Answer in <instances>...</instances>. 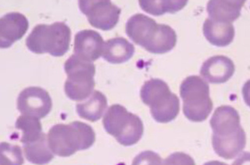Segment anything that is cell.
Wrapping results in <instances>:
<instances>
[{
  "label": "cell",
  "instance_id": "22",
  "mask_svg": "<svg viewBox=\"0 0 250 165\" xmlns=\"http://www.w3.org/2000/svg\"><path fill=\"white\" fill-rule=\"evenodd\" d=\"M23 164V158L20 147L5 142L1 144L0 165H22Z\"/></svg>",
  "mask_w": 250,
  "mask_h": 165
},
{
  "label": "cell",
  "instance_id": "5",
  "mask_svg": "<svg viewBox=\"0 0 250 165\" xmlns=\"http://www.w3.org/2000/svg\"><path fill=\"white\" fill-rule=\"evenodd\" d=\"M103 123L106 132L125 147L135 145L141 140L144 132L140 118L127 111L121 105H113L109 108L104 115Z\"/></svg>",
  "mask_w": 250,
  "mask_h": 165
},
{
  "label": "cell",
  "instance_id": "6",
  "mask_svg": "<svg viewBox=\"0 0 250 165\" xmlns=\"http://www.w3.org/2000/svg\"><path fill=\"white\" fill-rule=\"evenodd\" d=\"M180 95L183 100V112L188 120L203 122L208 118L213 101L209 97V87L203 78L188 76L180 87Z\"/></svg>",
  "mask_w": 250,
  "mask_h": 165
},
{
  "label": "cell",
  "instance_id": "9",
  "mask_svg": "<svg viewBox=\"0 0 250 165\" xmlns=\"http://www.w3.org/2000/svg\"><path fill=\"white\" fill-rule=\"evenodd\" d=\"M52 107L49 93L39 87L25 88L18 97V109L22 115L43 119L49 115Z\"/></svg>",
  "mask_w": 250,
  "mask_h": 165
},
{
  "label": "cell",
  "instance_id": "2",
  "mask_svg": "<svg viewBox=\"0 0 250 165\" xmlns=\"http://www.w3.org/2000/svg\"><path fill=\"white\" fill-rule=\"evenodd\" d=\"M47 139L53 154L66 158L91 147L96 134L89 125L75 121L69 125H55L49 129Z\"/></svg>",
  "mask_w": 250,
  "mask_h": 165
},
{
  "label": "cell",
  "instance_id": "7",
  "mask_svg": "<svg viewBox=\"0 0 250 165\" xmlns=\"http://www.w3.org/2000/svg\"><path fill=\"white\" fill-rule=\"evenodd\" d=\"M64 70L67 75L64 90L66 96L73 101H83L93 93L96 66L72 55L66 61Z\"/></svg>",
  "mask_w": 250,
  "mask_h": 165
},
{
  "label": "cell",
  "instance_id": "12",
  "mask_svg": "<svg viewBox=\"0 0 250 165\" xmlns=\"http://www.w3.org/2000/svg\"><path fill=\"white\" fill-rule=\"evenodd\" d=\"M29 27V22L23 14L13 12L0 19V47L10 48L25 35Z\"/></svg>",
  "mask_w": 250,
  "mask_h": 165
},
{
  "label": "cell",
  "instance_id": "10",
  "mask_svg": "<svg viewBox=\"0 0 250 165\" xmlns=\"http://www.w3.org/2000/svg\"><path fill=\"white\" fill-rule=\"evenodd\" d=\"M159 29V23L144 14H138L129 18L126 23V34L137 45L146 50Z\"/></svg>",
  "mask_w": 250,
  "mask_h": 165
},
{
  "label": "cell",
  "instance_id": "18",
  "mask_svg": "<svg viewBox=\"0 0 250 165\" xmlns=\"http://www.w3.org/2000/svg\"><path fill=\"white\" fill-rule=\"evenodd\" d=\"M23 150L26 159L34 165H47L54 158V154L49 148L45 133H42L35 142L23 144Z\"/></svg>",
  "mask_w": 250,
  "mask_h": 165
},
{
  "label": "cell",
  "instance_id": "1",
  "mask_svg": "<svg viewBox=\"0 0 250 165\" xmlns=\"http://www.w3.org/2000/svg\"><path fill=\"white\" fill-rule=\"evenodd\" d=\"M212 144L216 154L230 160L244 150L246 135L240 124V116L234 108L224 105L217 108L211 118Z\"/></svg>",
  "mask_w": 250,
  "mask_h": 165
},
{
  "label": "cell",
  "instance_id": "3",
  "mask_svg": "<svg viewBox=\"0 0 250 165\" xmlns=\"http://www.w3.org/2000/svg\"><path fill=\"white\" fill-rule=\"evenodd\" d=\"M70 28L63 22H55L50 25L39 24L26 39V45L35 54L49 53L61 57L70 49Z\"/></svg>",
  "mask_w": 250,
  "mask_h": 165
},
{
  "label": "cell",
  "instance_id": "14",
  "mask_svg": "<svg viewBox=\"0 0 250 165\" xmlns=\"http://www.w3.org/2000/svg\"><path fill=\"white\" fill-rule=\"evenodd\" d=\"M245 2L244 0H211L207 3V12L213 20L232 23L240 17Z\"/></svg>",
  "mask_w": 250,
  "mask_h": 165
},
{
  "label": "cell",
  "instance_id": "23",
  "mask_svg": "<svg viewBox=\"0 0 250 165\" xmlns=\"http://www.w3.org/2000/svg\"><path fill=\"white\" fill-rule=\"evenodd\" d=\"M131 165H163V161L158 154L146 150L137 155Z\"/></svg>",
  "mask_w": 250,
  "mask_h": 165
},
{
  "label": "cell",
  "instance_id": "27",
  "mask_svg": "<svg viewBox=\"0 0 250 165\" xmlns=\"http://www.w3.org/2000/svg\"><path fill=\"white\" fill-rule=\"evenodd\" d=\"M203 165H228L224 162H218V161H211V162H207Z\"/></svg>",
  "mask_w": 250,
  "mask_h": 165
},
{
  "label": "cell",
  "instance_id": "8",
  "mask_svg": "<svg viewBox=\"0 0 250 165\" xmlns=\"http://www.w3.org/2000/svg\"><path fill=\"white\" fill-rule=\"evenodd\" d=\"M81 11L88 18L92 27L103 31H109L119 21L121 10L106 0H82L79 1Z\"/></svg>",
  "mask_w": 250,
  "mask_h": 165
},
{
  "label": "cell",
  "instance_id": "26",
  "mask_svg": "<svg viewBox=\"0 0 250 165\" xmlns=\"http://www.w3.org/2000/svg\"><path fill=\"white\" fill-rule=\"evenodd\" d=\"M242 96L246 105L250 107V80L246 81L242 88Z\"/></svg>",
  "mask_w": 250,
  "mask_h": 165
},
{
  "label": "cell",
  "instance_id": "21",
  "mask_svg": "<svg viewBox=\"0 0 250 165\" xmlns=\"http://www.w3.org/2000/svg\"><path fill=\"white\" fill-rule=\"evenodd\" d=\"M188 1H167V0H140L139 6L148 14L153 16H162L166 13L174 14L182 10L186 6Z\"/></svg>",
  "mask_w": 250,
  "mask_h": 165
},
{
  "label": "cell",
  "instance_id": "24",
  "mask_svg": "<svg viewBox=\"0 0 250 165\" xmlns=\"http://www.w3.org/2000/svg\"><path fill=\"white\" fill-rule=\"evenodd\" d=\"M163 165H195V163L188 154L176 152L163 161Z\"/></svg>",
  "mask_w": 250,
  "mask_h": 165
},
{
  "label": "cell",
  "instance_id": "17",
  "mask_svg": "<svg viewBox=\"0 0 250 165\" xmlns=\"http://www.w3.org/2000/svg\"><path fill=\"white\" fill-rule=\"evenodd\" d=\"M107 108V99L104 93L95 91L88 97L87 101L77 105L76 109L78 115L90 122H97L104 115Z\"/></svg>",
  "mask_w": 250,
  "mask_h": 165
},
{
  "label": "cell",
  "instance_id": "15",
  "mask_svg": "<svg viewBox=\"0 0 250 165\" xmlns=\"http://www.w3.org/2000/svg\"><path fill=\"white\" fill-rule=\"evenodd\" d=\"M203 31L207 41L217 47L230 45L235 34L232 23L216 21L210 18H207L203 23Z\"/></svg>",
  "mask_w": 250,
  "mask_h": 165
},
{
  "label": "cell",
  "instance_id": "20",
  "mask_svg": "<svg viewBox=\"0 0 250 165\" xmlns=\"http://www.w3.org/2000/svg\"><path fill=\"white\" fill-rule=\"evenodd\" d=\"M15 128L21 132L20 141L23 144L35 142L43 133L39 119L30 115H21L16 121Z\"/></svg>",
  "mask_w": 250,
  "mask_h": 165
},
{
  "label": "cell",
  "instance_id": "11",
  "mask_svg": "<svg viewBox=\"0 0 250 165\" xmlns=\"http://www.w3.org/2000/svg\"><path fill=\"white\" fill-rule=\"evenodd\" d=\"M104 45V38L97 31L83 30L78 32L74 37V55L92 62L103 55Z\"/></svg>",
  "mask_w": 250,
  "mask_h": 165
},
{
  "label": "cell",
  "instance_id": "25",
  "mask_svg": "<svg viewBox=\"0 0 250 165\" xmlns=\"http://www.w3.org/2000/svg\"><path fill=\"white\" fill-rule=\"evenodd\" d=\"M232 165H250V152L242 153L239 157L233 162Z\"/></svg>",
  "mask_w": 250,
  "mask_h": 165
},
{
  "label": "cell",
  "instance_id": "4",
  "mask_svg": "<svg viewBox=\"0 0 250 165\" xmlns=\"http://www.w3.org/2000/svg\"><path fill=\"white\" fill-rule=\"evenodd\" d=\"M141 99L150 108L152 118L160 123H170L180 111V101L170 92L166 82L151 79L145 83L140 92Z\"/></svg>",
  "mask_w": 250,
  "mask_h": 165
},
{
  "label": "cell",
  "instance_id": "16",
  "mask_svg": "<svg viewBox=\"0 0 250 165\" xmlns=\"http://www.w3.org/2000/svg\"><path fill=\"white\" fill-rule=\"evenodd\" d=\"M135 53V47L124 37L109 39L104 45L103 57L112 64L127 62Z\"/></svg>",
  "mask_w": 250,
  "mask_h": 165
},
{
  "label": "cell",
  "instance_id": "13",
  "mask_svg": "<svg viewBox=\"0 0 250 165\" xmlns=\"http://www.w3.org/2000/svg\"><path fill=\"white\" fill-rule=\"evenodd\" d=\"M234 62L224 55H215L208 58L200 70V74L206 80L213 84L226 83L234 75Z\"/></svg>",
  "mask_w": 250,
  "mask_h": 165
},
{
  "label": "cell",
  "instance_id": "19",
  "mask_svg": "<svg viewBox=\"0 0 250 165\" xmlns=\"http://www.w3.org/2000/svg\"><path fill=\"white\" fill-rule=\"evenodd\" d=\"M177 35L174 30L167 24H159L156 37L147 48L146 51L152 54H164L175 47Z\"/></svg>",
  "mask_w": 250,
  "mask_h": 165
}]
</instances>
